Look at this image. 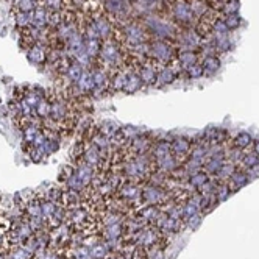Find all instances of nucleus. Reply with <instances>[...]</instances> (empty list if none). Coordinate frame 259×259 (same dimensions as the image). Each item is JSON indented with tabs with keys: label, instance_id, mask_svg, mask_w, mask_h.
I'll use <instances>...</instances> for the list:
<instances>
[{
	"label": "nucleus",
	"instance_id": "obj_1",
	"mask_svg": "<svg viewBox=\"0 0 259 259\" xmlns=\"http://www.w3.org/2000/svg\"><path fill=\"white\" fill-rule=\"evenodd\" d=\"M126 53H128V50L122 46V42L117 38L113 36V38L103 41L102 50L99 53L97 60L92 61L91 69L102 67V69L108 70L109 73L114 70H119V69H123Z\"/></svg>",
	"mask_w": 259,
	"mask_h": 259
},
{
	"label": "nucleus",
	"instance_id": "obj_2",
	"mask_svg": "<svg viewBox=\"0 0 259 259\" xmlns=\"http://www.w3.org/2000/svg\"><path fill=\"white\" fill-rule=\"evenodd\" d=\"M177 53L178 47L174 41L167 39H158L155 38L150 42V52H149V58L156 61L161 67L162 66H169L177 60Z\"/></svg>",
	"mask_w": 259,
	"mask_h": 259
},
{
	"label": "nucleus",
	"instance_id": "obj_3",
	"mask_svg": "<svg viewBox=\"0 0 259 259\" xmlns=\"http://www.w3.org/2000/svg\"><path fill=\"white\" fill-rule=\"evenodd\" d=\"M33 234H34V231L30 225L27 215L24 214L22 217L11 222V227L7 233V239L10 242V247H17V245H21L24 240L31 237Z\"/></svg>",
	"mask_w": 259,
	"mask_h": 259
},
{
	"label": "nucleus",
	"instance_id": "obj_4",
	"mask_svg": "<svg viewBox=\"0 0 259 259\" xmlns=\"http://www.w3.org/2000/svg\"><path fill=\"white\" fill-rule=\"evenodd\" d=\"M123 201H125V205L128 206L130 212H133L136 211L138 208L142 206V198H141V194H142V186L141 184H136L133 181H125L122 186L117 189L116 192Z\"/></svg>",
	"mask_w": 259,
	"mask_h": 259
},
{
	"label": "nucleus",
	"instance_id": "obj_5",
	"mask_svg": "<svg viewBox=\"0 0 259 259\" xmlns=\"http://www.w3.org/2000/svg\"><path fill=\"white\" fill-rule=\"evenodd\" d=\"M142 205H150V206H158L159 209L170 200L169 192L164 188L155 186L152 183H147L142 186Z\"/></svg>",
	"mask_w": 259,
	"mask_h": 259
},
{
	"label": "nucleus",
	"instance_id": "obj_6",
	"mask_svg": "<svg viewBox=\"0 0 259 259\" xmlns=\"http://www.w3.org/2000/svg\"><path fill=\"white\" fill-rule=\"evenodd\" d=\"M103 10L116 24H123L133 17L125 0H103Z\"/></svg>",
	"mask_w": 259,
	"mask_h": 259
},
{
	"label": "nucleus",
	"instance_id": "obj_7",
	"mask_svg": "<svg viewBox=\"0 0 259 259\" xmlns=\"http://www.w3.org/2000/svg\"><path fill=\"white\" fill-rule=\"evenodd\" d=\"M67 92L72 97H92V92H94V78H92V70L84 69L80 80H77L75 83H73Z\"/></svg>",
	"mask_w": 259,
	"mask_h": 259
},
{
	"label": "nucleus",
	"instance_id": "obj_8",
	"mask_svg": "<svg viewBox=\"0 0 259 259\" xmlns=\"http://www.w3.org/2000/svg\"><path fill=\"white\" fill-rule=\"evenodd\" d=\"M191 147H192V141H191L189 138L178 136V138H175V139L170 141V152H172V155L180 161L181 165L188 161L189 152H191Z\"/></svg>",
	"mask_w": 259,
	"mask_h": 259
},
{
	"label": "nucleus",
	"instance_id": "obj_9",
	"mask_svg": "<svg viewBox=\"0 0 259 259\" xmlns=\"http://www.w3.org/2000/svg\"><path fill=\"white\" fill-rule=\"evenodd\" d=\"M91 70L92 78H94V92H92V96L100 99L106 92H109V72L102 67H96Z\"/></svg>",
	"mask_w": 259,
	"mask_h": 259
},
{
	"label": "nucleus",
	"instance_id": "obj_10",
	"mask_svg": "<svg viewBox=\"0 0 259 259\" xmlns=\"http://www.w3.org/2000/svg\"><path fill=\"white\" fill-rule=\"evenodd\" d=\"M161 69V66L153 61L152 58L147 60L138 70L139 73V78L142 81L144 86H152V84H156V77H158V70Z\"/></svg>",
	"mask_w": 259,
	"mask_h": 259
},
{
	"label": "nucleus",
	"instance_id": "obj_11",
	"mask_svg": "<svg viewBox=\"0 0 259 259\" xmlns=\"http://www.w3.org/2000/svg\"><path fill=\"white\" fill-rule=\"evenodd\" d=\"M155 141L150 138L149 133H145V135H138L135 138H132L128 141V147H130V150H132L135 155H145V153H150L152 150V147H153Z\"/></svg>",
	"mask_w": 259,
	"mask_h": 259
},
{
	"label": "nucleus",
	"instance_id": "obj_12",
	"mask_svg": "<svg viewBox=\"0 0 259 259\" xmlns=\"http://www.w3.org/2000/svg\"><path fill=\"white\" fill-rule=\"evenodd\" d=\"M49 46L42 41L36 42L34 46H31L28 50H27V58L30 63L36 64V66H42V64H47V60H49Z\"/></svg>",
	"mask_w": 259,
	"mask_h": 259
},
{
	"label": "nucleus",
	"instance_id": "obj_13",
	"mask_svg": "<svg viewBox=\"0 0 259 259\" xmlns=\"http://www.w3.org/2000/svg\"><path fill=\"white\" fill-rule=\"evenodd\" d=\"M175 63V61H174ZM174 63H170L169 66H162L159 70H158V77H156V84L158 88H162L165 84H170L174 83L178 75H180V70H181V66H175L174 67Z\"/></svg>",
	"mask_w": 259,
	"mask_h": 259
},
{
	"label": "nucleus",
	"instance_id": "obj_14",
	"mask_svg": "<svg viewBox=\"0 0 259 259\" xmlns=\"http://www.w3.org/2000/svg\"><path fill=\"white\" fill-rule=\"evenodd\" d=\"M138 220H141L144 225H155L158 217L161 215V209L158 206H150V205H142L136 211L132 212Z\"/></svg>",
	"mask_w": 259,
	"mask_h": 259
},
{
	"label": "nucleus",
	"instance_id": "obj_15",
	"mask_svg": "<svg viewBox=\"0 0 259 259\" xmlns=\"http://www.w3.org/2000/svg\"><path fill=\"white\" fill-rule=\"evenodd\" d=\"M60 206H63L66 211L67 209H75L81 206V194L78 191H73L70 188H64L61 192V200Z\"/></svg>",
	"mask_w": 259,
	"mask_h": 259
},
{
	"label": "nucleus",
	"instance_id": "obj_16",
	"mask_svg": "<svg viewBox=\"0 0 259 259\" xmlns=\"http://www.w3.org/2000/svg\"><path fill=\"white\" fill-rule=\"evenodd\" d=\"M75 175L78 177V180L83 183V186H91L92 183V178H94V174H96V169L91 167V165L88 162H84L83 159L77 161L75 164Z\"/></svg>",
	"mask_w": 259,
	"mask_h": 259
},
{
	"label": "nucleus",
	"instance_id": "obj_17",
	"mask_svg": "<svg viewBox=\"0 0 259 259\" xmlns=\"http://www.w3.org/2000/svg\"><path fill=\"white\" fill-rule=\"evenodd\" d=\"M203 135L208 141V145H225L227 142H230V133L224 128H209Z\"/></svg>",
	"mask_w": 259,
	"mask_h": 259
},
{
	"label": "nucleus",
	"instance_id": "obj_18",
	"mask_svg": "<svg viewBox=\"0 0 259 259\" xmlns=\"http://www.w3.org/2000/svg\"><path fill=\"white\" fill-rule=\"evenodd\" d=\"M128 70L126 67L114 70L109 73V92H122L125 81H126V75H128Z\"/></svg>",
	"mask_w": 259,
	"mask_h": 259
},
{
	"label": "nucleus",
	"instance_id": "obj_19",
	"mask_svg": "<svg viewBox=\"0 0 259 259\" xmlns=\"http://www.w3.org/2000/svg\"><path fill=\"white\" fill-rule=\"evenodd\" d=\"M177 63L186 70L188 67L200 63V57H198V53L194 50H180L177 53Z\"/></svg>",
	"mask_w": 259,
	"mask_h": 259
},
{
	"label": "nucleus",
	"instance_id": "obj_20",
	"mask_svg": "<svg viewBox=\"0 0 259 259\" xmlns=\"http://www.w3.org/2000/svg\"><path fill=\"white\" fill-rule=\"evenodd\" d=\"M142 81L139 78V73L135 72V70H128V75H126V81H125V86H123V91L125 94H135L138 92L141 88H142Z\"/></svg>",
	"mask_w": 259,
	"mask_h": 259
},
{
	"label": "nucleus",
	"instance_id": "obj_21",
	"mask_svg": "<svg viewBox=\"0 0 259 259\" xmlns=\"http://www.w3.org/2000/svg\"><path fill=\"white\" fill-rule=\"evenodd\" d=\"M47 13L49 10L41 2H38V7L33 10V27L41 30L47 28Z\"/></svg>",
	"mask_w": 259,
	"mask_h": 259
},
{
	"label": "nucleus",
	"instance_id": "obj_22",
	"mask_svg": "<svg viewBox=\"0 0 259 259\" xmlns=\"http://www.w3.org/2000/svg\"><path fill=\"white\" fill-rule=\"evenodd\" d=\"M152 156L156 159H161L164 156H167L170 155V141H155L153 147H152V150H150Z\"/></svg>",
	"mask_w": 259,
	"mask_h": 259
},
{
	"label": "nucleus",
	"instance_id": "obj_23",
	"mask_svg": "<svg viewBox=\"0 0 259 259\" xmlns=\"http://www.w3.org/2000/svg\"><path fill=\"white\" fill-rule=\"evenodd\" d=\"M225 164V159H220V158H206L205 164H203V170H205L209 177H217L222 165Z\"/></svg>",
	"mask_w": 259,
	"mask_h": 259
},
{
	"label": "nucleus",
	"instance_id": "obj_24",
	"mask_svg": "<svg viewBox=\"0 0 259 259\" xmlns=\"http://www.w3.org/2000/svg\"><path fill=\"white\" fill-rule=\"evenodd\" d=\"M102 44H103L102 39H84L86 53H88V57H89L92 61L97 60L99 53H100V50H102Z\"/></svg>",
	"mask_w": 259,
	"mask_h": 259
},
{
	"label": "nucleus",
	"instance_id": "obj_25",
	"mask_svg": "<svg viewBox=\"0 0 259 259\" xmlns=\"http://www.w3.org/2000/svg\"><path fill=\"white\" fill-rule=\"evenodd\" d=\"M208 181H209V175L205 170H198V172L189 175V178H188V183L191 184L192 189H200L201 186H205Z\"/></svg>",
	"mask_w": 259,
	"mask_h": 259
},
{
	"label": "nucleus",
	"instance_id": "obj_26",
	"mask_svg": "<svg viewBox=\"0 0 259 259\" xmlns=\"http://www.w3.org/2000/svg\"><path fill=\"white\" fill-rule=\"evenodd\" d=\"M200 64L203 67V70H205V73H214L220 69V60L217 57H214V55H208V57H203L200 60Z\"/></svg>",
	"mask_w": 259,
	"mask_h": 259
},
{
	"label": "nucleus",
	"instance_id": "obj_27",
	"mask_svg": "<svg viewBox=\"0 0 259 259\" xmlns=\"http://www.w3.org/2000/svg\"><path fill=\"white\" fill-rule=\"evenodd\" d=\"M38 7V0H14L13 10L14 13H31Z\"/></svg>",
	"mask_w": 259,
	"mask_h": 259
},
{
	"label": "nucleus",
	"instance_id": "obj_28",
	"mask_svg": "<svg viewBox=\"0 0 259 259\" xmlns=\"http://www.w3.org/2000/svg\"><path fill=\"white\" fill-rule=\"evenodd\" d=\"M247 183H248V177H247L242 170H236V172L233 174V177L228 180V184H230V189H231V191L240 189L242 186H245Z\"/></svg>",
	"mask_w": 259,
	"mask_h": 259
},
{
	"label": "nucleus",
	"instance_id": "obj_29",
	"mask_svg": "<svg viewBox=\"0 0 259 259\" xmlns=\"http://www.w3.org/2000/svg\"><path fill=\"white\" fill-rule=\"evenodd\" d=\"M253 144V138L248 135V133H237L236 138L231 141V145L236 147V149H240V150H245L247 147H250Z\"/></svg>",
	"mask_w": 259,
	"mask_h": 259
},
{
	"label": "nucleus",
	"instance_id": "obj_30",
	"mask_svg": "<svg viewBox=\"0 0 259 259\" xmlns=\"http://www.w3.org/2000/svg\"><path fill=\"white\" fill-rule=\"evenodd\" d=\"M50 108H52L50 100H49L47 97H44V99H41V100L38 102V105H36L34 113H36V116H38V117L42 120V119H46V117H50Z\"/></svg>",
	"mask_w": 259,
	"mask_h": 259
},
{
	"label": "nucleus",
	"instance_id": "obj_31",
	"mask_svg": "<svg viewBox=\"0 0 259 259\" xmlns=\"http://www.w3.org/2000/svg\"><path fill=\"white\" fill-rule=\"evenodd\" d=\"M14 16H16V25L19 30H24V28L33 25V11L31 13H14Z\"/></svg>",
	"mask_w": 259,
	"mask_h": 259
},
{
	"label": "nucleus",
	"instance_id": "obj_32",
	"mask_svg": "<svg viewBox=\"0 0 259 259\" xmlns=\"http://www.w3.org/2000/svg\"><path fill=\"white\" fill-rule=\"evenodd\" d=\"M58 257H60V253L57 250H53L52 247L39 248L31 256V259H58Z\"/></svg>",
	"mask_w": 259,
	"mask_h": 259
},
{
	"label": "nucleus",
	"instance_id": "obj_33",
	"mask_svg": "<svg viewBox=\"0 0 259 259\" xmlns=\"http://www.w3.org/2000/svg\"><path fill=\"white\" fill-rule=\"evenodd\" d=\"M63 22V11H49L47 13V28H57Z\"/></svg>",
	"mask_w": 259,
	"mask_h": 259
},
{
	"label": "nucleus",
	"instance_id": "obj_34",
	"mask_svg": "<svg viewBox=\"0 0 259 259\" xmlns=\"http://www.w3.org/2000/svg\"><path fill=\"white\" fill-rule=\"evenodd\" d=\"M97 128H99V132L100 133H103L105 136H108V138H111L113 136L117 130L120 128L117 123H114V122H102V123H99V125H96Z\"/></svg>",
	"mask_w": 259,
	"mask_h": 259
},
{
	"label": "nucleus",
	"instance_id": "obj_35",
	"mask_svg": "<svg viewBox=\"0 0 259 259\" xmlns=\"http://www.w3.org/2000/svg\"><path fill=\"white\" fill-rule=\"evenodd\" d=\"M60 205H57V203H53V201H49V200H41V209H42V217L44 220H47L49 217H52L55 214V211H57Z\"/></svg>",
	"mask_w": 259,
	"mask_h": 259
},
{
	"label": "nucleus",
	"instance_id": "obj_36",
	"mask_svg": "<svg viewBox=\"0 0 259 259\" xmlns=\"http://www.w3.org/2000/svg\"><path fill=\"white\" fill-rule=\"evenodd\" d=\"M49 11H63L66 8L64 0H38Z\"/></svg>",
	"mask_w": 259,
	"mask_h": 259
},
{
	"label": "nucleus",
	"instance_id": "obj_37",
	"mask_svg": "<svg viewBox=\"0 0 259 259\" xmlns=\"http://www.w3.org/2000/svg\"><path fill=\"white\" fill-rule=\"evenodd\" d=\"M257 164H259V156L254 155L253 152L251 153H244L242 161H240V165H244L245 169H254Z\"/></svg>",
	"mask_w": 259,
	"mask_h": 259
},
{
	"label": "nucleus",
	"instance_id": "obj_38",
	"mask_svg": "<svg viewBox=\"0 0 259 259\" xmlns=\"http://www.w3.org/2000/svg\"><path fill=\"white\" fill-rule=\"evenodd\" d=\"M61 192H63V189H60V188H50L47 192H42V197H44V200H49V201H53V203H57V205H60Z\"/></svg>",
	"mask_w": 259,
	"mask_h": 259
},
{
	"label": "nucleus",
	"instance_id": "obj_39",
	"mask_svg": "<svg viewBox=\"0 0 259 259\" xmlns=\"http://www.w3.org/2000/svg\"><path fill=\"white\" fill-rule=\"evenodd\" d=\"M239 0H224V8H222V14H237L239 11Z\"/></svg>",
	"mask_w": 259,
	"mask_h": 259
},
{
	"label": "nucleus",
	"instance_id": "obj_40",
	"mask_svg": "<svg viewBox=\"0 0 259 259\" xmlns=\"http://www.w3.org/2000/svg\"><path fill=\"white\" fill-rule=\"evenodd\" d=\"M212 31H214L215 34H227V33L230 31L228 27H227V24H225L224 16H222V17H217V19L212 22Z\"/></svg>",
	"mask_w": 259,
	"mask_h": 259
},
{
	"label": "nucleus",
	"instance_id": "obj_41",
	"mask_svg": "<svg viewBox=\"0 0 259 259\" xmlns=\"http://www.w3.org/2000/svg\"><path fill=\"white\" fill-rule=\"evenodd\" d=\"M186 75H188L189 78H192V80L201 78L203 75H205V70H203V67H201L200 63H197V64H194V66H191V67L186 69Z\"/></svg>",
	"mask_w": 259,
	"mask_h": 259
},
{
	"label": "nucleus",
	"instance_id": "obj_42",
	"mask_svg": "<svg viewBox=\"0 0 259 259\" xmlns=\"http://www.w3.org/2000/svg\"><path fill=\"white\" fill-rule=\"evenodd\" d=\"M225 19V24L228 27V30H236L240 27V24H242V19H240V16L239 14H228L224 17Z\"/></svg>",
	"mask_w": 259,
	"mask_h": 259
},
{
	"label": "nucleus",
	"instance_id": "obj_43",
	"mask_svg": "<svg viewBox=\"0 0 259 259\" xmlns=\"http://www.w3.org/2000/svg\"><path fill=\"white\" fill-rule=\"evenodd\" d=\"M75 175V165H64V167L61 169V172H60V177H58V180L61 181V183H66L70 177H73Z\"/></svg>",
	"mask_w": 259,
	"mask_h": 259
},
{
	"label": "nucleus",
	"instance_id": "obj_44",
	"mask_svg": "<svg viewBox=\"0 0 259 259\" xmlns=\"http://www.w3.org/2000/svg\"><path fill=\"white\" fill-rule=\"evenodd\" d=\"M128 257H130V259H149V254H147V250H145V248L136 245V247L133 248V251L130 253Z\"/></svg>",
	"mask_w": 259,
	"mask_h": 259
},
{
	"label": "nucleus",
	"instance_id": "obj_45",
	"mask_svg": "<svg viewBox=\"0 0 259 259\" xmlns=\"http://www.w3.org/2000/svg\"><path fill=\"white\" fill-rule=\"evenodd\" d=\"M251 145H253V153L259 156V139L253 141V144H251Z\"/></svg>",
	"mask_w": 259,
	"mask_h": 259
},
{
	"label": "nucleus",
	"instance_id": "obj_46",
	"mask_svg": "<svg viewBox=\"0 0 259 259\" xmlns=\"http://www.w3.org/2000/svg\"><path fill=\"white\" fill-rule=\"evenodd\" d=\"M0 259H10L8 251H0Z\"/></svg>",
	"mask_w": 259,
	"mask_h": 259
},
{
	"label": "nucleus",
	"instance_id": "obj_47",
	"mask_svg": "<svg viewBox=\"0 0 259 259\" xmlns=\"http://www.w3.org/2000/svg\"><path fill=\"white\" fill-rule=\"evenodd\" d=\"M219 2H224V0H219Z\"/></svg>",
	"mask_w": 259,
	"mask_h": 259
},
{
	"label": "nucleus",
	"instance_id": "obj_48",
	"mask_svg": "<svg viewBox=\"0 0 259 259\" xmlns=\"http://www.w3.org/2000/svg\"><path fill=\"white\" fill-rule=\"evenodd\" d=\"M0 201H2V197H0Z\"/></svg>",
	"mask_w": 259,
	"mask_h": 259
},
{
	"label": "nucleus",
	"instance_id": "obj_49",
	"mask_svg": "<svg viewBox=\"0 0 259 259\" xmlns=\"http://www.w3.org/2000/svg\"><path fill=\"white\" fill-rule=\"evenodd\" d=\"M10 2H14V0H10Z\"/></svg>",
	"mask_w": 259,
	"mask_h": 259
},
{
	"label": "nucleus",
	"instance_id": "obj_50",
	"mask_svg": "<svg viewBox=\"0 0 259 259\" xmlns=\"http://www.w3.org/2000/svg\"><path fill=\"white\" fill-rule=\"evenodd\" d=\"M64 2H66V0H64Z\"/></svg>",
	"mask_w": 259,
	"mask_h": 259
}]
</instances>
